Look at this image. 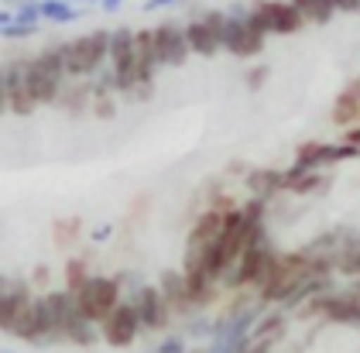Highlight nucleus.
<instances>
[{
    "instance_id": "3",
    "label": "nucleus",
    "mask_w": 360,
    "mask_h": 353,
    "mask_svg": "<svg viewBox=\"0 0 360 353\" xmlns=\"http://www.w3.org/2000/svg\"><path fill=\"white\" fill-rule=\"evenodd\" d=\"M138 323H141L138 305H120V309H113L110 316L103 319L107 343H110V347H127V343L134 340V333H138Z\"/></svg>"
},
{
    "instance_id": "2",
    "label": "nucleus",
    "mask_w": 360,
    "mask_h": 353,
    "mask_svg": "<svg viewBox=\"0 0 360 353\" xmlns=\"http://www.w3.org/2000/svg\"><path fill=\"white\" fill-rule=\"evenodd\" d=\"M103 52H107V34L83 38V41H76V45L65 49V69H69L72 76H83L89 69H96V62L103 58Z\"/></svg>"
},
{
    "instance_id": "7",
    "label": "nucleus",
    "mask_w": 360,
    "mask_h": 353,
    "mask_svg": "<svg viewBox=\"0 0 360 353\" xmlns=\"http://www.w3.org/2000/svg\"><path fill=\"white\" fill-rule=\"evenodd\" d=\"M155 38H158V58H162V62H172V65L186 62V52L193 49V45H186L189 38H182L175 27H158Z\"/></svg>"
},
{
    "instance_id": "1",
    "label": "nucleus",
    "mask_w": 360,
    "mask_h": 353,
    "mask_svg": "<svg viewBox=\"0 0 360 353\" xmlns=\"http://www.w3.org/2000/svg\"><path fill=\"white\" fill-rule=\"evenodd\" d=\"M76 305H79L83 319H107L113 312V305H117V285L103 281V278L86 281L83 288L76 292Z\"/></svg>"
},
{
    "instance_id": "11",
    "label": "nucleus",
    "mask_w": 360,
    "mask_h": 353,
    "mask_svg": "<svg viewBox=\"0 0 360 353\" xmlns=\"http://www.w3.org/2000/svg\"><path fill=\"white\" fill-rule=\"evenodd\" d=\"M360 117V82H354L340 100H336V107H333V120L336 124H354Z\"/></svg>"
},
{
    "instance_id": "16",
    "label": "nucleus",
    "mask_w": 360,
    "mask_h": 353,
    "mask_svg": "<svg viewBox=\"0 0 360 353\" xmlns=\"http://www.w3.org/2000/svg\"><path fill=\"white\" fill-rule=\"evenodd\" d=\"M72 230H76V223H58L56 226V233H62V244H69V240H72V237H69Z\"/></svg>"
},
{
    "instance_id": "13",
    "label": "nucleus",
    "mask_w": 360,
    "mask_h": 353,
    "mask_svg": "<svg viewBox=\"0 0 360 353\" xmlns=\"http://www.w3.org/2000/svg\"><path fill=\"white\" fill-rule=\"evenodd\" d=\"M295 7L302 11L305 18H312V21H323V18L330 14L333 0H295Z\"/></svg>"
},
{
    "instance_id": "5",
    "label": "nucleus",
    "mask_w": 360,
    "mask_h": 353,
    "mask_svg": "<svg viewBox=\"0 0 360 353\" xmlns=\"http://www.w3.org/2000/svg\"><path fill=\"white\" fill-rule=\"evenodd\" d=\"M223 45L237 55H254L261 49V31L250 25V21H244V25H226V31H223Z\"/></svg>"
},
{
    "instance_id": "9",
    "label": "nucleus",
    "mask_w": 360,
    "mask_h": 353,
    "mask_svg": "<svg viewBox=\"0 0 360 353\" xmlns=\"http://www.w3.org/2000/svg\"><path fill=\"white\" fill-rule=\"evenodd\" d=\"M223 226H226V217H223V210H210L206 217L199 219L193 226V247L199 250V247H206V244H213L217 237L223 233Z\"/></svg>"
},
{
    "instance_id": "4",
    "label": "nucleus",
    "mask_w": 360,
    "mask_h": 353,
    "mask_svg": "<svg viewBox=\"0 0 360 353\" xmlns=\"http://www.w3.org/2000/svg\"><path fill=\"white\" fill-rule=\"evenodd\" d=\"M271 264H275V257L264 250L261 244H250L244 247V264H240V271H237V285H248V281H264L268 271H271Z\"/></svg>"
},
{
    "instance_id": "8",
    "label": "nucleus",
    "mask_w": 360,
    "mask_h": 353,
    "mask_svg": "<svg viewBox=\"0 0 360 353\" xmlns=\"http://www.w3.org/2000/svg\"><path fill=\"white\" fill-rule=\"evenodd\" d=\"M261 14H264L268 27L281 31V34H288V31H295V27L302 25V11L299 7H288V4H268V7H261Z\"/></svg>"
},
{
    "instance_id": "6",
    "label": "nucleus",
    "mask_w": 360,
    "mask_h": 353,
    "mask_svg": "<svg viewBox=\"0 0 360 353\" xmlns=\"http://www.w3.org/2000/svg\"><path fill=\"white\" fill-rule=\"evenodd\" d=\"M223 31H226V25H223L220 18H210V21H202V25H193L189 27V45H193L195 52H202V55H210V52H217V45L223 41Z\"/></svg>"
},
{
    "instance_id": "17",
    "label": "nucleus",
    "mask_w": 360,
    "mask_h": 353,
    "mask_svg": "<svg viewBox=\"0 0 360 353\" xmlns=\"http://www.w3.org/2000/svg\"><path fill=\"white\" fill-rule=\"evenodd\" d=\"M350 144H360V127L357 131H350Z\"/></svg>"
},
{
    "instance_id": "14",
    "label": "nucleus",
    "mask_w": 360,
    "mask_h": 353,
    "mask_svg": "<svg viewBox=\"0 0 360 353\" xmlns=\"http://www.w3.org/2000/svg\"><path fill=\"white\" fill-rule=\"evenodd\" d=\"M319 182H323V179H319V175H288V179H285V186H288V189H295V192H305V189H319Z\"/></svg>"
},
{
    "instance_id": "12",
    "label": "nucleus",
    "mask_w": 360,
    "mask_h": 353,
    "mask_svg": "<svg viewBox=\"0 0 360 353\" xmlns=\"http://www.w3.org/2000/svg\"><path fill=\"white\" fill-rule=\"evenodd\" d=\"M326 312L340 323H360V302L354 299H333L326 302Z\"/></svg>"
},
{
    "instance_id": "10",
    "label": "nucleus",
    "mask_w": 360,
    "mask_h": 353,
    "mask_svg": "<svg viewBox=\"0 0 360 353\" xmlns=\"http://www.w3.org/2000/svg\"><path fill=\"white\" fill-rule=\"evenodd\" d=\"M165 302H162V295L155 292V288H144L141 292V299H138V312H141V319L148 323V326H162V319H165Z\"/></svg>"
},
{
    "instance_id": "15",
    "label": "nucleus",
    "mask_w": 360,
    "mask_h": 353,
    "mask_svg": "<svg viewBox=\"0 0 360 353\" xmlns=\"http://www.w3.org/2000/svg\"><path fill=\"white\" fill-rule=\"evenodd\" d=\"M65 281H69V288H72V292H79V288L86 285L83 264H79V261H72V264H69V271H65Z\"/></svg>"
}]
</instances>
